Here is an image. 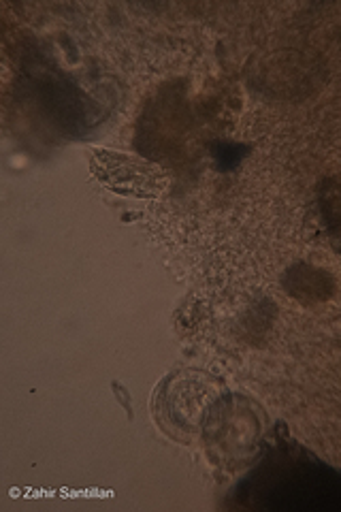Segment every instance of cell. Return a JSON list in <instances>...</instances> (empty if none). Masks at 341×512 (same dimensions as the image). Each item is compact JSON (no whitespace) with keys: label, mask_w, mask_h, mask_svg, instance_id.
I'll return each mask as SVG.
<instances>
[{"label":"cell","mask_w":341,"mask_h":512,"mask_svg":"<svg viewBox=\"0 0 341 512\" xmlns=\"http://www.w3.org/2000/svg\"><path fill=\"white\" fill-rule=\"evenodd\" d=\"M90 171L101 184L124 197L154 199L169 184V175L150 160L107 148L92 152Z\"/></svg>","instance_id":"1"}]
</instances>
